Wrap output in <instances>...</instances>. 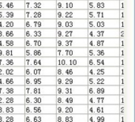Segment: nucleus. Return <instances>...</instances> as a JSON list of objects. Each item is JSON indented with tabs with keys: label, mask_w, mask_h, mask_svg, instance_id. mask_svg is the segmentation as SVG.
<instances>
[{
	"label": "nucleus",
	"mask_w": 135,
	"mask_h": 122,
	"mask_svg": "<svg viewBox=\"0 0 135 122\" xmlns=\"http://www.w3.org/2000/svg\"><path fill=\"white\" fill-rule=\"evenodd\" d=\"M56 29H88L87 19L56 18Z\"/></svg>",
	"instance_id": "8"
},
{
	"label": "nucleus",
	"mask_w": 135,
	"mask_h": 122,
	"mask_svg": "<svg viewBox=\"0 0 135 122\" xmlns=\"http://www.w3.org/2000/svg\"><path fill=\"white\" fill-rule=\"evenodd\" d=\"M88 48V38L56 37V48Z\"/></svg>",
	"instance_id": "26"
},
{
	"label": "nucleus",
	"mask_w": 135,
	"mask_h": 122,
	"mask_svg": "<svg viewBox=\"0 0 135 122\" xmlns=\"http://www.w3.org/2000/svg\"><path fill=\"white\" fill-rule=\"evenodd\" d=\"M1 57H25V48H0Z\"/></svg>",
	"instance_id": "40"
},
{
	"label": "nucleus",
	"mask_w": 135,
	"mask_h": 122,
	"mask_svg": "<svg viewBox=\"0 0 135 122\" xmlns=\"http://www.w3.org/2000/svg\"><path fill=\"white\" fill-rule=\"evenodd\" d=\"M88 67L87 57L56 56V67Z\"/></svg>",
	"instance_id": "11"
},
{
	"label": "nucleus",
	"mask_w": 135,
	"mask_h": 122,
	"mask_svg": "<svg viewBox=\"0 0 135 122\" xmlns=\"http://www.w3.org/2000/svg\"><path fill=\"white\" fill-rule=\"evenodd\" d=\"M59 38H88V29H56Z\"/></svg>",
	"instance_id": "25"
},
{
	"label": "nucleus",
	"mask_w": 135,
	"mask_h": 122,
	"mask_svg": "<svg viewBox=\"0 0 135 122\" xmlns=\"http://www.w3.org/2000/svg\"><path fill=\"white\" fill-rule=\"evenodd\" d=\"M88 10H119V0H87Z\"/></svg>",
	"instance_id": "19"
},
{
	"label": "nucleus",
	"mask_w": 135,
	"mask_h": 122,
	"mask_svg": "<svg viewBox=\"0 0 135 122\" xmlns=\"http://www.w3.org/2000/svg\"><path fill=\"white\" fill-rule=\"evenodd\" d=\"M119 10H124L125 5H124V0H119Z\"/></svg>",
	"instance_id": "56"
},
{
	"label": "nucleus",
	"mask_w": 135,
	"mask_h": 122,
	"mask_svg": "<svg viewBox=\"0 0 135 122\" xmlns=\"http://www.w3.org/2000/svg\"><path fill=\"white\" fill-rule=\"evenodd\" d=\"M0 75L25 76V66L0 67Z\"/></svg>",
	"instance_id": "48"
},
{
	"label": "nucleus",
	"mask_w": 135,
	"mask_h": 122,
	"mask_svg": "<svg viewBox=\"0 0 135 122\" xmlns=\"http://www.w3.org/2000/svg\"><path fill=\"white\" fill-rule=\"evenodd\" d=\"M25 66V57H1L0 67Z\"/></svg>",
	"instance_id": "50"
},
{
	"label": "nucleus",
	"mask_w": 135,
	"mask_h": 122,
	"mask_svg": "<svg viewBox=\"0 0 135 122\" xmlns=\"http://www.w3.org/2000/svg\"><path fill=\"white\" fill-rule=\"evenodd\" d=\"M119 86H125V76H119Z\"/></svg>",
	"instance_id": "53"
},
{
	"label": "nucleus",
	"mask_w": 135,
	"mask_h": 122,
	"mask_svg": "<svg viewBox=\"0 0 135 122\" xmlns=\"http://www.w3.org/2000/svg\"><path fill=\"white\" fill-rule=\"evenodd\" d=\"M56 76H88V67H56Z\"/></svg>",
	"instance_id": "9"
},
{
	"label": "nucleus",
	"mask_w": 135,
	"mask_h": 122,
	"mask_svg": "<svg viewBox=\"0 0 135 122\" xmlns=\"http://www.w3.org/2000/svg\"><path fill=\"white\" fill-rule=\"evenodd\" d=\"M88 37L119 38V29H88Z\"/></svg>",
	"instance_id": "27"
},
{
	"label": "nucleus",
	"mask_w": 135,
	"mask_h": 122,
	"mask_svg": "<svg viewBox=\"0 0 135 122\" xmlns=\"http://www.w3.org/2000/svg\"><path fill=\"white\" fill-rule=\"evenodd\" d=\"M88 56L119 57V48H88Z\"/></svg>",
	"instance_id": "29"
},
{
	"label": "nucleus",
	"mask_w": 135,
	"mask_h": 122,
	"mask_svg": "<svg viewBox=\"0 0 135 122\" xmlns=\"http://www.w3.org/2000/svg\"><path fill=\"white\" fill-rule=\"evenodd\" d=\"M25 75L56 76V67H25Z\"/></svg>",
	"instance_id": "21"
},
{
	"label": "nucleus",
	"mask_w": 135,
	"mask_h": 122,
	"mask_svg": "<svg viewBox=\"0 0 135 122\" xmlns=\"http://www.w3.org/2000/svg\"><path fill=\"white\" fill-rule=\"evenodd\" d=\"M88 94L93 95H119V86H88Z\"/></svg>",
	"instance_id": "5"
},
{
	"label": "nucleus",
	"mask_w": 135,
	"mask_h": 122,
	"mask_svg": "<svg viewBox=\"0 0 135 122\" xmlns=\"http://www.w3.org/2000/svg\"><path fill=\"white\" fill-rule=\"evenodd\" d=\"M25 85V76L0 75V86Z\"/></svg>",
	"instance_id": "47"
},
{
	"label": "nucleus",
	"mask_w": 135,
	"mask_h": 122,
	"mask_svg": "<svg viewBox=\"0 0 135 122\" xmlns=\"http://www.w3.org/2000/svg\"><path fill=\"white\" fill-rule=\"evenodd\" d=\"M88 18L119 19V10H88Z\"/></svg>",
	"instance_id": "20"
},
{
	"label": "nucleus",
	"mask_w": 135,
	"mask_h": 122,
	"mask_svg": "<svg viewBox=\"0 0 135 122\" xmlns=\"http://www.w3.org/2000/svg\"><path fill=\"white\" fill-rule=\"evenodd\" d=\"M25 29H56L55 19H25Z\"/></svg>",
	"instance_id": "16"
},
{
	"label": "nucleus",
	"mask_w": 135,
	"mask_h": 122,
	"mask_svg": "<svg viewBox=\"0 0 135 122\" xmlns=\"http://www.w3.org/2000/svg\"><path fill=\"white\" fill-rule=\"evenodd\" d=\"M25 37L56 38V29H25Z\"/></svg>",
	"instance_id": "33"
},
{
	"label": "nucleus",
	"mask_w": 135,
	"mask_h": 122,
	"mask_svg": "<svg viewBox=\"0 0 135 122\" xmlns=\"http://www.w3.org/2000/svg\"><path fill=\"white\" fill-rule=\"evenodd\" d=\"M88 86H109L119 85V76H90L88 75Z\"/></svg>",
	"instance_id": "32"
},
{
	"label": "nucleus",
	"mask_w": 135,
	"mask_h": 122,
	"mask_svg": "<svg viewBox=\"0 0 135 122\" xmlns=\"http://www.w3.org/2000/svg\"><path fill=\"white\" fill-rule=\"evenodd\" d=\"M88 104V95H56V105Z\"/></svg>",
	"instance_id": "36"
},
{
	"label": "nucleus",
	"mask_w": 135,
	"mask_h": 122,
	"mask_svg": "<svg viewBox=\"0 0 135 122\" xmlns=\"http://www.w3.org/2000/svg\"><path fill=\"white\" fill-rule=\"evenodd\" d=\"M124 52H125V49H124V48H119V57H125V54H124Z\"/></svg>",
	"instance_id": "61"
},
{
	"label": "nucleus",
	"mask_w": 135,
	"mask_h": 122,
	"mask_svg": "<svg viewBox=\"0 0 135 122\" xmlns=\"http://www.w3.org/2000/svg\"><path fill=\"white\" fill-rule=\"evenodd\" d=\"M88 75L90 76H119V67H88Z\"/></svg>",
	"instance_id": "22"
},
{
	"label": "nucleus",
	"mask_w": 135,
	"mask_h": 122,
	"mask_svg": "<svg viewBox=\"0 0 135 122\" xmlns=\"http://www.w3.org/2000/svg\"><path fill=\"white\" fill-rule=\"evenodd\" d=\"M0 94L25 95V85L0 86Z\"/></svg>",
	"instance_id": "41"
},
{
	"label": "nucleus",
	"mask_w": 135,
	"mask_h": 122,
	"mask_svg": "<svg viewBox=\"0 0 135 122\" xmlns=\"http://www.w3.org/2000/svg\"><path fill=\"white\" fill-rule=\"evenodd\" d=\"M56 10H88L87 0H56Z\"/></svg>",
	"instance_id": "23"
},
{
	"label": "nucleus",
	"mask_w": 135,
	"mask_h": 122,
	"mask_svg": "<svg viewBox=\"0 0 135 122\" xmlns=\"http://www.w3.org/2000/svg\"><path fill=\"white\" fill-rule=\"evenodd\" d=\"M124 57H119V67H124L125 66V64H124Z\"/></svg>",
	"instance_id": "59"
},
{
	"label": "nucleus",
	"mask_w": 135,
	"mask_h": 122,
	"mask_svg": "<svg viewBox=\"0 0 135 122\" xmlns=\"http://www.w3.org/2000/svg\"><path fill=\"white\" fill-rule=\"evenodd\" d=\"M88 67H112L119 65V57L88 56Z\"/></svg>",
	"instance_id": "1"
},
{
	"label": "nucleus",
	"mask_w": 135,
	"mask_h": 122,
	"mask_svg": "<svg viewBox=\"0 0 135 122\" xmlns=\"http://www.w3.org/2000/svg\"><path fill=\"white\" fill-rule=\"evenodd\" d=\"M56 122H88V114H56Z\"/></svg>",
	"instance_id": "37"
},
{
	"label": "nucleus",
	"mask_w": 135,
	"mask_h": 122,
	"mask_svg": "<svg viewBox=\"0 0 135 122\" xmlns=\"http://www.w3.org/2000/svg\"><path fill=\"white\" fill-rule=\"evenodd\" d=\"M119 95H125V87L124 86H119Z\"/></svg>",
	"instance_id": "58"
},
{
	"label": "nucleus",
	"mask_w": 135,
	"mask_h": 122,
	"mask_svg": "<svg viewBox=\"0 0 135 122\" xmlns=\"http://www.w3.org/2000/svg\"><path fill=\"white\" fill-rule=\"evenodd\" d=\"M0 29H25V19H1Z\"/></svg>",
	"instance_id": "44"
},
{
	"label": "nucleus",
	"mask_w": 135,
	"mask_h": 122,
	"mask_svg": "<svg viewBox=\"0 0 135 122\" xmlns=\"http://www.w3.org/2000/svg\"><path fill=\"white\" fill-rule=\"evenodd\" d=\"M119 114H88V122H119Z\"/></svg>",
	"instance_id": "39"
},
{
	"label": "nucleus",
	"mask_w": 135,
	"mask_h": 122,
	"mask_svg": "<svg viewBox=\"0 0 135 122\" xmlns=\"http://www.w3.org/2000/svg\"><path fill=\"white\" fill-rule=\"evenodd\" d=\"M25 48V38L0 37V48Z\"/></svg>",
	"instance_id": "43"
},
{
	"label": "nucleus",
	"mask_w": 135,
	"mask_h": 122,
	"mask_svg": "<svg viewBox=\"0 0 135 122\" xmlns=\"http://www.w3.org/2000/svg\"><path fill=\"white\" fill-rule=\"evenodd\" d=\"M0 37L25 38V29H0Z\"/></svg>",
	"instance_id": "49"
},
{
	"label": "nucleus",
	"mask_w": 135,
	"mask_h": 122,
	"mask_svg": "<svg viewBox=\"0 0 135 122\" xmlns=\"http://www.w3.org/2000/svg\"><path fill=\"white\" fill-rule=\"evenodd\" d=\"M124 38H119V48H123L125 47V42H124Z\"/></svg>",
	"instance_id": "55"
},
{
	"label": "nucleus",
	"mask_w": 135,
	"mask_h": 122,
	"mask_svg": "<svg viewBox=\"0 0 135 122\" xmlns=\"http://www.w3.org/2000/svg\"><path fill=\"white\" fill-rule=\"evenodd\" d=\"M124 33H125V30L124 29H119V38H124Z\"/></svg>",
	"instance_id": "64"
},
{
	"label": "nucleus",
	"mask_w": 135,
	"mask_h": 122,
	"mask_svg": "<svg viewBox=\"0 0 135 122\" xmlns=\"http://www.w3.org/2000/svg\"><path fill=\"white\" fill-rule=\"evenodd\" d=\"M56 95H88V86H56Z\"/></svg>",
	"instance_id": "2"
},
{
	"label": "nucleus",
	"mask_w": 135,
	"mask_h": 122,
	"mask_svg": "<svg viewBox=\"0 0 135 122\" xmlns=\"http://www.w3.org/2000/svg\"><path fill=\"white\" fill-rule=\"evenodd\" d=\"M119 105H88V114H119Z\"/></svg>",
	"instance_id": "14"
},
{
	"label": "nucleus",
	"mask_w": 135,
	"mask_h": 122,
	"mask_svg": "<svg viewBox=\"0 0 135 122\" xmlns=\"http://www.w3.org/2000/svg\"><path fill=\"white\" fill-rule=\"evenodd\" d=\"M125 24H124V19H119V29H124Z\"/></svg>",
	"instance_id": "54"
},
{
	"label": "nucleus",
	"mask_w": 135,
	"mask_h": 122,
	"mask_svg": "<svg viewBox=\"0 0 135 122\" xmlns=\"http://www.w3.org/2000/svg\"><path fill=\"white\" fill-rule=\"evenodd\" d=\"M124 71H125V68H124V67H119V76H125V73H124Z\"/></svg>",
	"instance_id": "60"
},
{
	"label": "nucleus",
	"mask_w": 135,
	"mask_h": 122,
	"mask_svg": "<svg viewBox=\"0 0 135 122\" xmlns=\"http://www.w3.org/2000/svg\"><path fill=\"white\" fill-rule=\"evenodd\" d=\"M88 29H119V19L88 18Z\"/></svg>",
	"instance_id": "4"
},
{
	"label": "nucleus",
	"mask_w": 135,
	"mask_h": 122,
	"mask_svg": "<svg viewBox=\"0 0 135 122\" xmlns=\"http://www.w3.org/2000/svg\"><path fill=\"white\" fill-rule=\"evenodd\" d=\"M0 122H25V114H0Z\"/></svg>",
	"instance_id": "52"
},
{
	"label": "nucleus",
	"mask_w": 135,
	"mask_h": 122,
	"mask_svg": "<svg viewBox=\"0 0 135 122\" xmlns=\"http://www.w3.org/2000/svg\"><path fill=\"white\" fill-rule=\"evenodd\" d=\"M56 19V10H25V19Z\"/></svg>",
	"instance_id": "15"
},
{
	"label": "nucleus",
	"mask_w": 135,
	"mask_h": 122,
	"mask_svg": "<svg viewBox=\"0 0 135 122\" xmlns=\"http://www.w3.org/2000/svg\"><path fill=\"white\" fill-rule=\"evenodd\" d=\"M25 104L44 105L56 104V95H25Z\"/></svg>",
	"instance_id": "34"
},
{
	"label": "nucleus",
	"mask_w": 135,
	"mask_h": 122,
	"mask_svg": "<svg viewBox=\"0 0 135 122\" xmlns=\"http://www.w3.org/2000/svg\"><path fill=\"white\" fill-rule=\"evenodd\" d=\"M0 10H25V0H0Z\"/></svg>",
	"instance_id": "45"
},
{
	"label": "nucleus",
	"mask_w": 135,
	"mask_h": 122,
	"mask_svg": "<svg viewBox=\"0 0 135 122\" xmlns=\"http://www.w3.org/2000/svg\"><path fill=\"white\" fill-rule=\"evenodd\" d=\"M88 86L87 76H56V86Z\"/></svg>",
	"instance_id": "31"
},
{
	"label": "nucleus",
	"mask_w": 135,
	"mask_h": 122,
	"mask_svg": "<svg viewBox=\"0 0 135 122\" xmlns=\"http://www.w3.org/2000/svg\"><path fill=\"white\" fill-rule=\"evenodd\" d=\"M56 56L88 57V48H56Z\"/></svg>",
	"instance_id": "10"
},
{
	"label": "nucleus",
	"mask_w": 135,
	"mask_h": 122,
	"mask_svg": "<svg viewBox=\"0 0 135 122\" xmlns=\"http://www.w3.org/2000/svg\"><path fill=\"white\" fill-rule=\"evenodd\" d=\"M25 122H56V115L25 114Z\"/></svg>",
	"instance_id": "38"
},
{
	"label": "nucleus",
	"mask_w": 135,
	"mask_h": 122,
	"mask_svg": "<svg viewBox=\"0 0 135 122\" xmlns=\"http://www.w3.org/2000/svg\"><path fill=\"white\" fill-rule=\"evenodd\" d=\"M25 56L56 57V48H25Z\"/></svg>",
	"instance_id": "17"
},
{
	"label": "nucleus",
	"mask_w": 135,
	"mask_h": 122,
	"mask_svg": "<svg viewBox=\"0 0 135 122\" xmlns=\"http://www.w3.org/2000/svg\"><path fill=\"white\" fill-rule=\"evenodd\" d=\"M1 19H25V10H0Z\"/></svg>",
	"instance_id": "46"
},
{
	"label": "nucleus",
	"mask_w": 135,
	"mask_h": 122,
	"mask_svg": "<svg viewBox=\"0 0 135 122\" xmlns=\"http://www.w3.org/2000/svg\"><path fill=\"white\" fill-rule=\"evenodd\" d=\"M56 67V57L25 56V67Z\"/></svg>",
	"instance_id": "18"
},
{
	"label": "nucleus",
	"mask_w": 135,
	"mask_h": 122,
	"mask_svg": "<svg viewBox=\"0 0 135 122\" xmlns=\"http://www.w3.org/2000/svg\"><path fill=\"white\" fill-rule=\"evenodd\" d=\"M119 46V38L88 37V48H112Z\"/></svg>",
	"instance_id": "28"
},
{
	"label": "nucleus",
	"mask_w": 135,
	"mask_h": 122,
	"mask_svg": "<svg viewBox=\"0 0 135 122\" xmlns=\"http://www.w3.org/2000/svg\"><path fill=\"white\" fill-rule=\"evenodd\" d=\"M119 114H125V106L124 105L120 106L119 105Z\"/></svg>",
	"instance_id": "57"
},
{
	"label": "nucleus",
	"mask_w": 135,
	"mask_h": 122,
	"mask_svg": "<svg viewBox=\"0 0 135 122\" xmlns=\"http://www.w3.org/2000/svg\"><path fill=\"white\" fill-rule=\"evenodd\" d=\"M56 48V38L25 37V48Z\"/></svg>",
	"instance_id": "3"
},
{
	"label": "nucleus",
	"mask_w": 135,
	"mask_h": 122,
	"mask_svg": "<svg viewBox=\"0 0 135 122\" xmlns=\"http://www.w3.org/2000/svg\"><path fill=\"white\" fill-rule=\"evenodd\" d=\"M59 19H88V10H56Z\"/></svg>",
	"instance_id": "24"
},
{
	"label": "nucleus",
	"mask_w": 135,
	"mask_h": 122,
	"mask_svg": "<svg viewBox=\"0 0 135 122\" xmlns=\"http://www.w3.org/2000/svg\"><path fill=\"white\" fill-rule=\"evenodd\" d=\"M125 11L124 10H119V19H125Z\"/></svg>",
	"instance_id": "63"
},
{
	"label": "nucleus",
	"mask_w": 135,
	"mask_h": 122,
	"mask_svg": "<svg viewBox=\"0 0 135 122\" xmlns=\"http://www.w3.org/2000/svg\"><path fill=\"white\" fill-rule=\"evenodd\" d=\"M56 114H88V104L56 105Z\"/></svg>",
	"instance_id": "30"
},
{
	"label": "nucleus",
	"mask_w": 135,
	"mask_h": 122,
	"mask_svg": "<svg viewBox=\"0 0 135 122\" xmlns=\"http://www.w3.org/2000/svg\"><path fill=\"white\" fill-rule=\"evenodd\" d=\"M25 114H56V104H44V105L25 104Z\"/></svg>",
	"instance_id": "6"
},
{
	"label": "nucleus",
	"mask_w": 135,
	"mask_h": 122,
	"mask_svg": "<svg viewBox=\"0 0 135 122\" xmlns=\"http://www.w3.org/2000/svg\"><path fill=\"white\" fill-rule=\"evenodd\" d=\"M49 85H56V76L25 75V86H49Z\"/></svg>",
	"instance_id": "13"
},
{
	"label": "nucleus",
	"mask_w": 135,
	"mask_h": 122,
	"mask_svg": "<svg viewBox=\"0 0 135 122\" xmlns=\"http://www.w3.org/2000/svg\"><path fill=\"white\" fill-rule=\"evenodd\" d=\"M0 114H25V104L0 105Z\"/></svg>",
	"instance_id": "42"
},
{
	"label": "nucleus",
	"mask_w": 135,
	"mask_h": 122,
	"mask_svg": "<svg viewBox=\"0 0 135 122\" xmlns=\"http://www.w3.org/2000/svg\"><path fill=\"white\" fill-rule=\"evenodd\" d=\"M25 104V95L0 94V105Z\"/></svg>",
	"instance_id": "51"
},
{
	"label": "nucleus",
	"mask_w": 135,
	"mask_h": 122,
	"mask_svg": "<svg viewBox=\"0 0 135 122\" xmlns=\"http://www.w3.org/2000/svg\"><path fill=\"white\" fill-rule=\"evenodd\" d=\"M25 10H56V0H25Z\"/></svg>",
	"instance_id": "12"
},
{
	"label": "nucleus",
	"mask_w": 135,
	"mask_h": 122,
	"mask_svg": "<svg viewBox=\"0 0 135 122\" xmlns=\"http://www.w3.org/2000/svg\"><path fill=\"white\" fill-rule=\"evenodd\" d=\"M119 122H125V114H119Z\"/></svg>",
	"instance_id": "62"
},
{
	"label": "nucleus",
	"mask_w": 135,
	"mask_h": 122,
	"mask_svg": "<svg viewBox=\"0 0 135 122\" xmlns=\"http://www.w3.org/2000/svg\"><path fill=\"white\" fill-rule=\"evenodd\" d=\"M56 95V85L25 86V95Z\"/></svg>",
	"instance_id": "7"
},
{
	"label": "nucleus",
	"mask_w": 135,
	"mask_h": 122,
	"mask_svg": "<svg viewBox=\"0 0 135 122\" xmlns=\"http://www.w3.org/2000/svg\"><path fill=\"white\" fill-rule=\"evenodd\" d=\"M119 104V95H93L88 94V105Z\"/></svg>",
	"instance_id": "35"
}]
</instances>
